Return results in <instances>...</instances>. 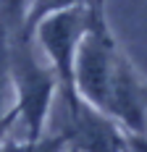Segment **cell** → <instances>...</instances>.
I'll use <instances>...</instances> for the list:
<instances>
[{"mask_svg":"<svg viewBox=\"0 0 147 152\" xmlns=\"http://www.w3.org/2000/svg\"><path fill=\"white\" fill-rule=\"evenodd\" d=\"M145 100H147V84H145Z\"/></svg>","mask_w":147,"mask_h":152,"instance_id":"9","label":"cell"},{"mask_svg":"<svg viewBox=\"0 0 147 152\" xmlns=\"http://www.w3.org/2000/svg\"><path fill=\"white\" fill-rule=\"evenodd\" d=\"M79 5H87V0H24V31L32 34L42 18Z\"/></svg>","mask_w":147,"mask_h":152,"instance_id":"5","label":"cell"},{"mask_svg":"<svg viewBox=\"0 0 147 152\" xmlns=\"http://www.w3.org/2000/svg\"><path fill=\"white\" fill-rule=\"evenodd\" d=\"M68 152H71V150H68Z\"/></svg>","mask_w":147,"mask_h":152,"instance_id":"10","label":"cell"},{"mask_svg":"<svg viewBox=\"0 0 147 152\" xmlns=\"http://www.w3.org/2000/svg\"><path fill=\"white\" fill-rule=\"evenodd\" d=\"M58 134L66 137L71 152H123V129L87 102L63 113V129Z\"/></svg>","mask_w":147,"mask_h":152,"instance_id":"4","label":"cell"},{"mask_svg":"<svg viewBox=\"0 0 147 152\" xmlns=\"http://www.w3.org/2000/svg\"><path fill=\"white\" fill-rule=\"evenodd\" d=\"M0 152H68V142L63 134H45L40 139L8 137L0 142Z\"/></svg>","mask_w":147,"mask_h":152,"instance_id":"6","label":"cell"},{"mask_svg":"<svg viewBox=\"0 0 147 152\" xmlns=\"http://www.w3.org/2000/svg\"><path fill=\"white\" fill-rule=\"evenodd\" d=\"M123 152H147V134L123 131Z\"/></svg>","mask_w":147,"mask_h":152,"instance_id":"7","label":"cell"},{"mask_svg":"<svg viewBox=\"0 0 147 152\" xmlns=\"http://www.w3.org/2000/svg\"><path fill=\"white\" fill-rule=\"evenodd\" d=\"M16 123H18V110L13 107V110H11V113H8V115L0 121V142L11 137V131H13V126H16Z\"/></svg>","mask_w":147,"mask_h":152,"instance_id":"8","label":"cell"},{"mask_svg":"<svg viewBox=\"0 0 147 152\" xmlns=\"http://www.w3.org/2000/svg\"><path fill=\"white\" fill-rule=\"evenodd\" d=\"M11 84L24 139L45 137L50 107L58 94V79L42 61L32 34H26L24 26L11 34Z\"/></svg>","mask_w":147,"mask_h":152,"instance_id":"1","label":"cell"},{"mask_svg":"<svg viewBox=\"0 0 147 152\" xmlns=\"http://www.w3.org/2000/svg\"><path fill=\"white\" fill-rule=\"evenodd\" d=\"M84 26H87V5H79V8H68V11L42 18L32 31L34 47L40 50L42 61L53 68V74L58 79L63 113L76 110L82 102L76 94V84H74V63H76V50L82 42Z\"/></svg>","mask_w":147,"mask_h":152,"instance_id":"3","label":"cell"},{"mask_svg":"<svg viewBox=\"0 0 147 152\" xmlns=\"http://www.w3.org/2000/svg\"><path fill=\"white\" fill-rule=\"evenodd\" d=\"M121 61H123V50L118 47L110 31L108 16H105V0H89L87 26L76 50V63H74V84H76L79 100L103 113L110 79Z\"/></svg>","mask_w":147,"mask_h":152,"instance_id":"2","label":"cell"}]
</instances>
